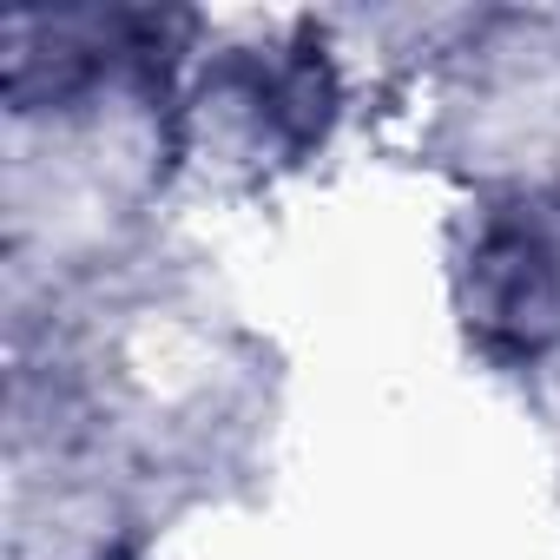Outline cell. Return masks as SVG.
<instances>
[{
	"label": "cell",
	"instance_id": "cell-1",
	"mask_svg": "<svg viewBox=\"0 0 560 560\" xmlns=\"http://www.w3.org/2000/svg\"><path fill=\"white\" fill-rule=\"evenodd\" d=\"M462 317L475 343L508 363L560 350V191H521L475 224Z\"/></svg>",
	"mask_w": 560,
	"mask_h": 560
}]
</instances>
